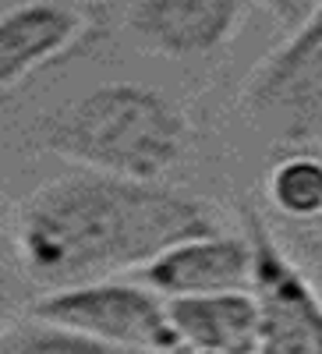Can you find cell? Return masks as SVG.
Listing matches in <instances>:
<instances>
[{"label": "cell", "mask_w": 322, "mask_h": 354, "mask_svg": "<svg viewBox=\"0 0 322 354\" xmlns=\"http://www.w3.org/2000/svg\"><path fill=\"white\" fill-rule=\"evenodd\" d=\"M223 230L209 202L160 181L82 167L43 181L15 213V252L43 290L138 273L184 238Z\"/></svg>", "instance_id": "6da1fadb"}, {"label": "cell", "mask_w": 322, "mask_h": 354, "mask_svg": "<svg viewBox=\"0 0 322 354\" xmlns=\"http://www.w3.org/2000/svg\"><path fill=\"white\" fill-rule=\"evenodd\" d=\"M43 145L75 167L163 181L184 160L188 117L160 88L110 82L57 110L43 128Z\"/></svg>", "instance_id": "7a4b0ae2"}, {"label": "cell", "mask_w": 322, "mask_h": 354, "mask_svg": "<svg viewBox=\"0 0 322 354\" xmlns=\"http://www.w3.org/2000/svg\"><path fill=\"white\" fill-rule=\"evenodd\" d=\"M241 110L273 142H322V0L248 75Z\"/></svg>", "instance_id": "3957f363"}, {"label": "cell", "mask_w": 322, "mask_h": 354, "mask_svg": "<svg viewBox=\"0 0 322 354\" xmlns=\"http://www.w3.org/2000/svg\"><path fill=\"white\" fill-rule=\"evenodd\" d=\"M32 315L57 319L93 333L117 351H184L170 322V305L145 280L103 277L89 283L43 290L28 308Z\"/></svg>", "instance_id": "277c9868"}, {"label": "cell", "mask_w": 322, "mask_h": 354, "mask_svg": "<svg viewBox=\"0 0 322 354\" xmlns=\"http://www.w3.org/2000/svg\"><path fill=\"white\" fill-rule=\"evenodd\" d=\"M241 227L252 241V294L258 301V354H322V294L290 259L276 230L258 209L245 205Z\"/></svg>", "instance_id": "5b68a950"}, {"label": "cell", "mask_w": 322, "mask_h": 354, "mask_svg": "<svg viewBox=\"0 0 322 354\" xmlns=\"http://www.w3.org/2000/svg\"><path fill=\"white\" fill-rule=\"evenodd\" d=\"M248 18V0H131L128 32L142 50L170 61H202L234 43Z\"/></svg>", "instance_id": "8992f818"}, {"label": "cell", "mask_w": 322, "mask_h": 354, "mask_svg": "<svg viewBox=\"0 0 322 354\" xmlns=\"http://www.w3.org/2000/svg\"><path fill=\"white\" fill-rule=\"evenodd\" d=\"M163 298H181V294H213L252 287V241L248 234H198L184 238L160 252L153 262H145L135 273Z\"/></svg>", "instance_id": "52a82bcc"}, {"label": "cell", "mask_w": 322, "mask_h": 354, "mask_svg": "<svg viewBox=\"0 0 322 354\" xmlns=\"http://www.w3.org/2000/svg\"><path fill=\"white\" fill-rule=\"evenodd\" d=\"M89 32V15L78 0H25L0 18V88L32 78L39 68L64 57Z\"/></svg>", "instance_id": "ba28073f"}, {"label": "cell", "mask_w": 322, "mask_h": 354, "mask_svg": "<svg viewBox=\"0 0 322 354\" xmlns=\"http://www.w3.org/2000/svg\"><path fill=\"white\" fill-rule=\"evenodd\" d=\"M170 322L184 351L198 354H258L262 319L258 301L248 287L213 290V294H181L167 298Z\"/></svg>", "instance_id": "9c48e42d"}, {"label": "cell", "mask_w": 322, "mask_h": 354, "mask_svg": "<svg viewBox=\"0 0 322 354\" xmlns=\"http://www.w3.org/2000/svg\"><path fill=\"white\" fill-rule=\"evenodd\" d=\"M266 195L273 209L290 220L322 216V160L308 153L280 160L266 177Z\"/></svg>", "instance_id": "30bf717a"}, {"label": "cell", "mask_w": 322, "mask_h": 354, "mask_svg": "<svg viewBox=\"0 0 322 354\" xmlns=\"http://www.w3.org/2000/svg\"><path fill=\"white\" fill-rule=\"evenodd\" d=\"M4 354H113L103 340L93 333H82L68 322L43 319L28 312V322L8 330V337L0 340Z\"/></svg>", "instance_id": "8fae6325"}, {"label": "cell", "mask_w": 322, "mask_h": 354, "mask_svg": "<svg viewBox=\"0 0 322 354\" xmlns=\"http://www.w3.org/2000/svg\"><path fill=\"white\" fill-rule=\"evenodd\" d=\"M273 15H280L283 21H305L308 15H312V8L319 4V0H262Z\"/></svg>", "instance_id": "7c38bea8"}, {"label": "cell", "mask_w": 322, "mask_h": 354, "mask_svg": "<svg viewBox=\"0 0 322 354\" xmlns=\"http://www.w3.org/2000/svg\"><path fill=\"white\" fill-rule=\"evenodd\" d=\"M298 245H301V252L312 259V266H315V270L322 273V238H319V234H301V238H298Z\"/></svg>", "instance_id": "4fadbf2b"}, {"label": "cell", "mask_w": 322, "mask_h": 354, "mask_svg": "<svg viewBox=\"0 0 322 354\" xmlns=\"http://www.w3.org/2000/svg\"><path fill=\"white\" fill-rule=\"evenodd\" d=\"M78 4H106V0H78Z\"/></svg>", "instance_id": "5bb4252c"}]
</instances>
